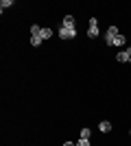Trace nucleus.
<instances>
[{"label":"nucleus","instance_id":"f257e3e1","mask_svg":"<svg viewBox=\"0 0 131 146\" xmlns=\"http://www.w3.org/2000/svg\"><path fill=\"white\" fill-rule=\"evenodd\" d=\"M57 35L61 37V39H74V37H76V29H68V26H59Z\"/></svg>","mask_w":131,"mask_h":146},{"label":"nucleus","instance_id":"f03ea898","mask_svg":"<svg viewBox=\"0 0 131 146\" xmlns=\"http://www.w3.org/2000/svg\"><path fill=\"white\" fill-rule=\"evenodd\" d=\"M120 35V31H118V26H109V29H107V33H105V42H107V46H112V42L114 39H116V37Z\"/></svg>","mask_w":131,"mask_h":146},{"label":"nucleus","instance_id":"7ed1b4c3","mask_svg":"<svg viewBox=\"0 0 131 146\" xmlns=\"http://www.w3.org/2000/svg\"><path fill=\"white\" fill-rule=\"evenodd\" d=\"M87 37H98V20H96V18L90 20V26H87Z\"/></svg>","mask_w":131,"mask_h":146},{"label":"nucleus","instance_id":"20e7f679","mask_svg":"<svg viewBox=\"0 0 131 146\" xmlns=\"http://www.w3.org/2000/svg\"><path fill=\"white\" fill-rule=\"evenodd\" d=\"M116 59H118L120 63H127V61H131V46L122 48V50L118 52V55H116Z\"/></svg>","mask_w":131,"mask_h":146},{"label":"nucleus","instance_id":"39448f33","mask_svg":"<svg viewBox=\"0 0 131 146\" xmlns=\"http://www.w3.org/2000/svg\"><path fill=\"white\" fill-rule=\"evenodd\" d=\"M61 26H68V29H76V20H74V15H66V18H63V22H61Z\"/></svg>","mask_w":131,"mask_h":146},{"label":"nucleus","instance_id":"423d86ee","mask_svg":"<svg viewBox=\"0 0 131 146\" xmlns=\"http://www.w3.org/2000/svg\"><path fill=\"white\" fill-rule=\"evenodd\" d=\"M98 131H103V133H109V131H112V122L109 120H103L98 124Z\"/></svg>","mask_w":131,"mask_h":146},{"label":"nucleus","instance_id":"0eeeda50","mask_svg":"<svg viewBox=\"0 0 131 146\" xmlns=\"http://www.w3.org/2000/svg\"><path fill=\"white\" fill-rule=\"evenodd\" d=\"M125 44H127V37L122 35V33H120V35H118V37H116V39L112 42V46H118V48H120V46H125Z\"/></svg>","mask_w":131,"mask_h":146},{"label":"nucleus","instance_id":"6e6552de","mask_svg":"<svg viewBox=\"0 0 131 146\" xmlns=\"http://www.w3.org/2000/svg\"><path fill=\"white\" fill-rule=\"evenodd\" d=\"M50 37H53V29L44 26V29H42V39H50Z\"/></svg>","mask_w":131,"mask_h":146},{"label":"nucleus","instance_id":"1a4fd4ad","mask_svg":"<svg viewBox=\"0 0 131 146\" xmlns=\"http://www.w3.org/2000/svg\"><path fill=\"white\" fill-rule=\"evenodd\" d=\"M42 29H44V26L33 24V26H31V35H39V37H42Z\"/></svg>","mask_w":131,"mask_h":146},{"label":"nucleus","instance_id":"9d476101","mask_svg":"<svg viewBox=\"0 0 131 146\" xmlns=\"http://www.w3.org/2000/svg\"><path fill=\"white\" fill-rule=\"evenodd\" d=\"M42 42H44V39L39 35H31V46H39Z\"/></svg>","mask_w":131,"mask_h":146},{"label":"nucleus","instance_id":"9b49d317","mask_svg":"<svg viewBox=\"0 0 131 146\" xmlns=\"http://www.w3.org/2000/svg\"><path fill=\"white\" fill-rule=\"evenodd\" d=\"M9 7H13V0H2V2H0V11H5Z\"/></svg>","mask_w":131,"mask_h":146},{"label":"nucleus","instance_id":"f8f14e48","mask_svg":"<svg viewBox=\"0 0 131 146\" xmlns=\"http://www.w3.org/2000/svg\"><path fill=\"white\" fill-rule=\"evenodd\" d=\"M90 135H92L90 129H81V137H83V140H90Z\"/></svg>","mask_w":131,"mask_h":146},{"label":"nucleus","instance_id":"ddd939ff","mask_svg":"<svg viewBox=\"0 0 131 146\" xmlns=\"http://www.w3.org/2000/svg\"><path fill=\"white\" fill-rule=\"evenodd\" d=\"M76 146H92V142H90V140H83V137H79Z\"/></svg>","mask_w":131,"mask_h":146},{"label":"nucleus","instance_id":"4468645a","mask_svg":"<svg viewBox=\"0 0 131 146\" xmlns=\"http://www.w3.org/2000/svg\"><path fill=\"white\" fill-rule=\"evenodd\" d=\"M63 146H76V144H74V142H66Z\"/></svg>","mask_w":131,"mask_h":146},{"label":"nucleus","instance_id":"2eb2a0df","mask_svg":"<svg viewBox=\"0 0 131 146\" xmlns=\"http://www.w3.org/2000/svg\"><path fill=\"white\" fill-rule=\"evenodd\" d=\"M129 135H131V131H129Z\"/></svg>","mask_w":131,"mask_h":146},{"label":"nucleus","instance_id":"dca6fc26","mask_svg":"<svg viewBox=\"0 0 131 146\" xmlns=\"http://www.w3.org/2000/svg\"><path fill=\"white\" fill-rule=\"evenodd\" d=\"M129 63H131V61H129Z\"/></svg>","mask_w":131,"mask_h":146}]
</instances>
